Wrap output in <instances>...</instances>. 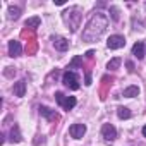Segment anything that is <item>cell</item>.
I'll use <instances>...</instances> for the list:
<instances>
[{"label": "cell", "instance_id": "obj_1", "mask_svg": "<svg viewBox=\"0 0 146 146\" xmlns=\"http://www.w3.org/2000/svg\"><path fill=\"white\" fill-rule=\"evenodd\" d=\"M62 81H64V84L67 86V88H70V90H79V81H78V76L74 74V72H70V70H67L65 74H64V78H62Z\"/></svg>", "mask_w": 146, "mask_h": 146}, {"label": "cell", "instance_id": "obj_2", "mask_svg": "<svg viewBox=\"0 0 146 146\" xmlns=\"http://www.w3.org/2000/svg\"><path fill=\"white\" fill-rule=\"evenodd\" d=\"M124 45H125V38L120 36V35H113V36H110L108 41H107V46H108L110 50H119V48H122Z\"/></svg>", "mask_w": 146, "mask_h": 146}, {"label": "cell", "instance_id": "obj_3", "mask_svg": "<svg viewBox=\"0 0 146 146\" xmlns=\"http://www.w3.org/2000/svg\"><path fill=\"white\" fill-rule=\"evenodd\" d=\"M84 132H86V125L84 124H72L69 127V134H70V137H74V139H81L84 136Z\"/></svg>", "mask_w": 146, "mask_h": 146}, {"label": "cell", "instance_id": "obj_4", "mask_svg": "<svg viewBox=\"0 0 146 146\" xmlns=\"http://www.w3.org/2000/svg\"><path fill=\"white\" fill-rule=\"evenodd\" d=\"M102 134H103V137H105L107 141H113V139L117 137V129H115L112 124H103Z\"/></svg>", "mask_w": 146, "mask_h": 146}, {"label": "cell", "instance_id": "obj_5", "mask_svg": "<svg viewBox=\"0 0 146 146\" xmlns=\"http://www.w3.org/2000/svg\"><path fill=\"white\" fill-rule=\"evenodd\" d=\"M21 52H23V46H21L19 41H16V40L9 41V55L11 57H19Z\"/></svg>", "mask_w": 146, "mask_h": 146}, {"label": "cell", "instance_id": "obj_6", "mask_svg": "<svg viewBox=\"0 0 146 146\" xmlns=\"http://www.w3.org/2000/svg\"><path fill=\"white\" fill-rule=\"evenodd\" d=\"M53 46L60 52H65L69 48V41L65 38H53Z\"/></svg>", "mask_w": 146, "mask_h": 146}, {"label": "cell", "instance_id": "obj_7", "mask_svg": "<svg viewBox=\"0 0 146 146\" xmlns=\"http://www.w3.org/2000/svg\"><path fill=\"white\" fill-rule=\"evenodd\" d=\"M132 53H134V57L143 58V57H144V43H143V41H137V43L132 46Z\"/></svg>", "mask_w": 146, "mask_h": 146}, {"label": "cell", "instance_id": "obj_8", "mask_svg": "<svg viewBox=\"0 0 146 146\" xmlns=\"http://www.w3.org/2000/svg\"><path fill=\"white\" fill-rule=\"evenodd\" d=\"M24 93H26V83L24 81H17L14 84V95L16 96H24Z\"/></svg>", "mask_w": 146, "mask_h": 146}, {"label": "cell", "instance_id": "obj_9", "mask_svg": "<svg viewBox=\"0 0 146 146\" xmlns=\"http://www.w3.org/2000/svg\"><path fill=\"white\" fill-rule=\"evenodd\" d=\"M40 115H43L45 119L52 120V119H57V113L53 110H50L48 107H40Z\"/></svg>", "mask_w": 146, "mask_h": 146}, {"label": "cell", "instance_id": "obj_10", "mask_svg": "<svg viewBox=\"0 0 146 146\" xmlns=\"http://www.w3.org/2000/svg\"><path fill=\"white\" fill-rule=\"evenodd\" d=\"M139 95V88L137 86H129L127 90H124V96L125 98H134Z\"/></svg>", "mask_w": 146, "mask_h": 146}, {"label": "cell", "instance_id": "obj_11", "mask_svg": "<svg viewBox=\"0 0 146 146\" xmlns=\"http://www.w3.org/2000/svg\"><path fill=\"white\" fill-rule=\"evenodd\" d=\"M76 103H78V102H76V98H74V96H67L62 107H64L65 110H72V108H74V107H76Z\"/></svg>", "mask_w": 146, "mask_h": 146}, {"label": "cell", "instance_id": "obj_12", "mask_svg": "<svg viewBox=\"0 0 146 146\" xmlns=\"http://www.w3.org/2000/svg\"><path fill=\"white\" fill-rule=\"evenodd\" d=\"M23 137H21V132H19V127L17 125H14L12 127V131H11V141L12 143H19Z\"/></svg>", "mask_w": 146, "mask_h": 146}, {"label": "cell", "instance_id": "obj_13", "mask_svg": "<svg viewBox=\"0 0 146 146\" xmlns=\"http://www.w3.org/2000/svg\"><path fill=\"white\" fill-rule=\"evenodd\" d=\"M40 23H41V19H40L38 16L29 17V19H26V28H38V26H40Z\"/></svg>", "mask_w": 146, "mask_h": 146}, {"label": "cell", "instance_id": "obj_14", "mask_svg": "<svg viewBox=\"0 0 146 146\" xmlns=\"http://www.w3.org/2000/svg\"><path fill=\"white\" fill-rule=\"evenodd\" d=\"M117 115H119V119H129L131 117V110L127 107H119L117 108Z\"/></svg>", "mask_w": 146, "mask_h": 146}, {"label": "cell", "instance_id": "obj_15", "mask_svg": "<svg viewBox=\"0 0 146 146\" xmlns=\"http://www.w3.org/2000/svg\"><path fill=\"white\" fill-rule=\"evenodd\" d=\"M120 58L119 57H115V58H112L108 64H107V69H110V70H115V69H119V65H120Z\"/></svg>", "mask_w": 146, "mask_h": 146}, {"label": "cell", "instance_id": "obj_16", "mask_svg": "<svg viewBox=\"0 0 146 146\" xmlns=\"http://www.w3.org/2000/svg\"><path fill=\"white\" fill-rule=\"evenodd\" d=\"M21 14V9L19 7H9V17L11 19H17Z\"/></svg>", "mask_w": 146, "mask_h": 146}, {"label": "cell", "instance_id": "obj_17", "mask_svg": "<svg viewBox=\"0 0 146 146\" xmlns=\"http://www.w3.org/2000/svg\"><path fill=\"white\" fill-rule=\"evenodd\" d=\"M81 64H83V58H81V57H76L74 60H72V62H70V65H69V69H76V67H79Z\"/></svg>", "mask_w": 146, "mask_h": 146}, {"label": "cell", "instance_id": "obj_18", "mask_svg": "<svg viewBox=\"0 0 146 146\" xmlns=\"http://www.w3.org/2000/svg\"><path fill=\"white\" fill-rule=\"evenodd\" d=\"M110 12H112L113 21H119V11H117V7H110Z\"/></svg>", "mask_w": 146, "mask_h": 146}, {"label": "cell", "instance_id": "obj_19", "mask_svg": "<svg viewBox=\"0 0 146 146\" xmlns=\"http://www.w3.org/2000/svg\"><path fill=\"white\" fill-rule=\"evenodd\" d=\"M55 100H57L60 105H64V102H65V96H64V93H57V95H55Z\"/></svg>", "mask_w": 146, "mask_h": 146}, {"label": "cell", "instance_id": "obj_20", "mask_svg": "<svg viewBox=\"0 0 146 146\" xmlns=\"http://www.w3.org/2000/svg\"><path fill=\"white\" fill-rule=\"evenodd\" d=\"M84 84L90 86L91 84V72H86V78H84Z\"/></svg>", "mask_w": 146, "mask_h": 146}, {"label": "cell", "instance_id": "obj_21", "mask_svg": "<svg viewBox=\"0 0 146 146\" xmlns=\"http://www.w3.org/2000/svg\"><path fill=\"white\" fill-rule=\"evenodd\" d=\"M127 69H129V72H134V64L132 62H127Z\"/></svg>", "mask_w": 146, "mask_h": 146}, {"label": "cell", "instance_id": "obj_22", "mask_svg": "<svg viewBox=\"0 0 146 146\" xmlns=\"http://www.w3.org/2000/svg\"><path fill=\"white\" fill-rule=\"evenodd\" d=\"M86 57H93V50H88L86 52Z\"/></svg>", "mask_w": 146, "mask_h": 146}, {"label": "cell", "instance_id": "obj_23", "mask_svg": "<svg viewBox=\"0 0 146 146\" xmlns=\"http://www.w3.org/2000/svg\"><path fill=\"white\" fill-rule=\"evenodd\" d=\"M143 136H144V137H146V125H144V127H143Z\"/></svg>", "mask_w": 146, "mask_h": 146}]
</instances>
